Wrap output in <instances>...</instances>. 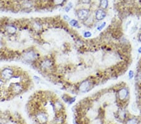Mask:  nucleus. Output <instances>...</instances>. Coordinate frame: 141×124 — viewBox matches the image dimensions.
Returning <instances> with one entry per match:
<instances>
[{
  "label": "nucleus",
  "instance_id": "14",
  "mask_svg": "<svg viewBox=\"0 0 141 124\" xmlns=\"http://www.w3.org/2000/svg\"><path fill=\"white\" fill-rule=\"evenodd\" d=\"M95 17L90 14V15L84 21V22H83V24H85V26L90 27H91L92 24L94 23V22H95Z\"/></svg>",
  "mask_w": 141,
  "mask_h": 124
},
{
  "label": "nucleus",
  "instance_id": "17",
  "mask_svg": "<svg viewBox=\"0 0 141 124\" xmlns=\"http://www.w3.org/2000/svg\"><path fill=\"white\" fill-rule=\"evenodd\" d=\"M69 24L72 27L74 28H80V24H79V21L75 19H72L69 21Z\"/></svg>",
  "mask_w": 141,
  "mask_h": 124
},
{
  "label": "nucleus",
  "instance_id": "6",
  "mask_svg": "<svg viewBox=\"0 0 141 124\" xmlns=\"http://www.w3.org/2000/svg\"><path fill=\"white\" fill-rule=\"evenodd\" d=\"M94 82L90 78L84 80L79 84L77 89L81 93H88L93 88Z\"/></svg>",
  "mask_w": 141,
  "mask_h": 124
},
{
  "label": "nucleus",
  "instance_id": "13",
  "mask_svg": "<svg viewBox=\"0 0 141 124\" xmlns=\"http://www.w3.org/2000/svg\"><path fill=\"white\" fill-rule=\"evenodd\" d=\"M20 6L21 8H23V9H30V8H33V2L31 0H23L20 3Z\"/></svg>",
  "mask_w": 141,
  "mask_h": 124
},
{
  "label": "nucleus",
  "instance_id": "28",
  "mask_svg": "<svg viewBox=\"0 0 141 124\" xmlns=\"http://www.w3.org/2000/svg\"><path fill=\"white\" fill-rule=\"evenodd\" d=\"M138 40L140 42H141V33L140 34H139V37H138Z\"/></svg>",
  "mask_w": 141,
  "mask_h": 124
},
{
  "label": "nucleus",
  "instance_id": "12",
  "mask_svg": "<svg viewBox=\"0 0 141 124\" xmlns=\"http://www.w3.org/2000/svg\"><path fill=\"white\" fill-rule=\"evenodd\" d=\"M31 28L35 32H40L43 28V25H42L41 22H38V21H34L32 23Z\"/></svg>",
  "mask_w": 141,
  "mask_h": 124
},
{
  "label": "nucleus",
  "instance_id": "11",
  "mask_svg": "<svg viewBox=\"0 0 141 124\" xmlns=\"http://www.w3.org/2000/svg\"><path fill=\"white\" fill-rule=\"evenodd\" d=\"M117 117L120 119V120L122 122H125L127 119V112L124 109L121 108L117 112Z\"/></svg>",
  "mask_w": 141,
  "mask_h": 124
},
{
  "label": "nucleus",
  "instance_id": "24",
  "mask_svg": "<svg viewBox=\"0 0 141 124\" xmlns=\"http://www.w3.org/2000/svg\"><path fill=\"white\" fill-rule=\"evenodd\" d=\"M75 100H76V98L75 97H70L69 103H68V104H72L73 103H74L75 102Z\"/></svg>",
  "mask_w": 141,
  "mask_h": 124
},
{
  "label": "nucleus",
  "instance_id": "22",
  "mask_svg": "<svg viewBox=\"0 0 141 124\" xmlns=\"http://www.w3.org/2000/svg\"><path fill=\"white\" fill-rule=\"evenodd\" d=\"M92 0H80V3L83 4H90Z\"/></svg>",
  "mask_w": 141,
  "mask_h": 124
},
{
  "label": "nucleus",
  "instance_id": "15",
  "mask_svg": "<svg viewBox=\"0 0 141 124\" xmlns=\"http://www.w3.org/2000/svg\"><path fill=\"white\" fill-rule=\"evenodd\" d=\"M125 124H139V120L136 117H131L125 121Z\"/></svg>",
  "mask_w": 141,
  "mask_h": 124
},
{
  "label": "nucleus",
  "instance_id": "9",
  "mask_svg": "<svg viewBox=\"0 0 141 124\" xmlns=\"http://www.w3.org/2000/svg\"><path fill=\"white\" fill-rule=\"evenodd\" d=\"M91 14V11L88 8H81L76 10V15L79 20L84 22Z\"/></svg>",
  "mask_w": 141,
  "mask_h": 124
},
{
  "label": "nucleus",
  "instance_id": "5",
  "mask_svg": "<svg viewBox=\"0 0 141 124\" xmlns=\"http://www.w3.org/2000/svg\"><path fill=\"white\" fill-rule=\"evenodd\" d=\"M35 121L38 124H47L48 122V114L43 109H38L34 112Z\"/></svg>",
  "mask_w": 141,
  "mask_h": 124
},
{
  "label": "nucleus",
  "instance_id": "26",
  "mask_svg": "<svg viewBox=\"0 0 141 124\" xmlns=\"http://www.w3.org/2000/svg\"><path fill=\"white\" fill-rule=\"evenodd\" d=\"M64 19L65 21H67V22H69V21L70 20V18L68 15H66V14H65V15L64 16Z\"/></svg>",
  "mask_w": 141,
  "mask_h": 124
},
{
  "label": "nucleus",
  "instance_id": "1",
  "mask_svg": "<svg viewBox=\"0 0 141 124\" xmlns=\"http://www.w3.org/2000/svg\"><path fill=\"white\" fill-rule=\"evenodd\" d=\"M20 58L26 63L35 64L40 59V54L34 48H30L22 52Z\"/></svg>",
  "mask_w": 141,
  "mask_h": 124
},
{
  "label": "nucleus",
  "instance_id": "25",
  "mask_svg": "<svg viewBox=\"0 0 141 124\" xmlns=\"http://www.w3.org/2000/svg\"><path fill=\"white\" fill-rule=\"evenodd\" d=\"M136 80L138 81L139 82L141 81V71H139V73H137L136 76Z\"/></svg>",
  "mask_w": 141,
  "mask_h": 124
},
{
  "label": "nucleus",
  "instance_id": "27",
  "mask_svg": "<svg viewBox=\"0 0 141 124\" xmlns=\"http://www.w3.org/2000/svg\"><path fill=\"white\" fill-rule=\"evenodd\" d=\"M34 78H35V80H36L37 81H40V78L38 77V76H34Z\"/></svg>",
  "mask_w": 141,
  "mask_h": 124
},
{
  "label": "nucleus",
  "instance_id": "4",
  "mask_svg": "<svg viewBox=\"0 0 141 124\" xmlns=\"http://www.w3.org/2000/svg\"><path fill=\"white\" fill-rule=\"evenodd\" d=\"M16 73L17 72L14 68L10 66H6L0 70V78L4 82H6V81L11 80Z\"/></svg>",
  "mask_w": 141,
  "mask_h": 124
},
{
  "label": "nucleus",
  "instance_id": "2",
  "mask_svg": "<svg viewBox=\"0 0 141 124\" xmlns=\"http://www.w3.org/2000/svg\"><path fill=\"white\" fill-rule=\"evenodd\" d=\"M36 63L40 70L45 73H50V71H53L55 65V60L51 57L40 58Z\"/></svg>",
  "mask_w": 141,
  "mask_h": 124
},
{
  "label": "nucleus",
  "instance_id": "20",
  "mask_svg": "<svg viewBox=\"0 0 141 124\" xmlns=\"http://www.w3.org/2000/svg\"><path fill=\"white\" fill-rule=\"evenodd\" d=\"M105 26H106V22H102L97 27V30L100 32V31H102L103 28H104L105 27Z\"/></svg>",
  "mask_w": 141,
  "mask_h": 124
},
{
  "label": "nucleus",
  "instance_id": "3",
  "mask_svg": "<svg viewBox=\"0 0 141 124\" xmlns=\"http://www.w3.org/2000/svg\"><path fill=\"white\" fill-rule=\"evenodd\" d=\"M25 83L22 81H12L9 84L8 89V92L11 95H18L25 91Z\"/></svg>",
  "mask_w": 141,
  "mask_h": 124
},
{
  "label": "nucleus",
  "instance_id": "21",
  "mask_svg": "<svg viewBox=\"0 0 141 124\" xmlns=\"http://www.w3.org/2000/svg\"><path fill=\"white\" fill-rule=\"evenodd\" d=\"M92 37V33L90 32H85L83 33V37H85L86 38H90Z\"/></svg>",
  "mask_w": 141,
  "mask_h": 124
},
{
  "label": "nucleus",
  "instance_id": "7",
  "mask_svg": "<svg viewBox=\"0 0 141 124\" xmlns=\"http://www.w3.org/2000/svg\"><path fill=\"white\" fill-rule=\"evenodd\" d=\"M129 90L126 86L120 88L117 91V100L121 104H125L127 102L129 99Z\"/></svg>",
  "mask_w": 141,
  "mask_h": 124
},
{
  "label": "nucleus",
  "instance_id": "8",
  "mask_svg": "<svg viewBox=\"0 0 141 124\" xmlns=\"http://www.w3.org/2000/svg\"><path fill=\"white\" fill-rule=\"evenodd\" d=\"M3 29L6 34L10 36H14L18 32L19 28L15 23H6L3 26Z\"/></svg>",
  "mask_w": 141,
  "mask_h": 124
},
{
  "label": "nucleus",
  "instance_id": "23",
  "mask_svg": "<svg viewBox=\"0 0 141 124\" xmlns=\"http://www.w3.org/2000/svg\"><path fill=\"white\" fill-rule=\"evenodd\" d=\"M134 77V71L133 70H130L129 72V79L131 80Z\"/></svg>",
  "mask_w": 141,
  "mask_h": 124
},
{
  "label": "nucleus",
  "instance_id": "18",
  "mask_svg": "<svg viewBox=\"0 0 141 124\" xmlns=\"http://www.w3.org/2000/svg\"><path fill=\"white\" fill-rule=\"evenodd\" d=\"M66 1V0H52L51 3L54 6H62Z\"/></svg>",
  "mask_w": 141,
  "mask_h": 124
},
{
  "label": "nucleus",
  "instance_id": "19",
  "mask_svg": "<svg viewBox=\"0 0 141 124\" xmlns=\"http://www.w3.org/2000/svg\"><path fill=\"white\" fill-rule=\"evenodd\" d=\"M74 6V4L72 2H69L65 6V7L64 8V10L66 13H69V11L72 9V8Z\"/></svg>",
  "mask_w": 141,
  "mask_h": 124
},
{
  "label": "nucleus",
  "instance_id": "29",
  "mask_svg": "<svg viewBox=\"0 0 141 124\" xmlns=\"http://www.w3.org/2000/svg\"><path fill=\"white\" fill-rule=\"evenodd\" d=\"M138 52L139 53H141V47L138 49Z\"/></svg>",
  "mask_w": 141,
  "mask_h": 124
},
{
  "label": "nucleus",
  "instance_id": "16",
  "mask_svg": "<svg viewBox=\"0 0 141 124\" xmlns=\"http://www.w3.org/2000/svg\"><path fill=\"white\" fill-rule=\"evenodd\" d=\"M108 7V0H100L99 8L102 9L103 10H106Z\"/></svg>",
  "mask_w": 141,
  "mask_h": 124
},
{
  "label": "nucleus",
  "instance_id": "10",
  "mask_svg": "<svg viewBox=\"0 0 141 124\" xmlns=\"http://www.w3.org/2000/svg\"><path fill=\"white\" fill-rule=\"evenodd\" d=\"M106 16H107L106 11L103 10L102 9H100V8H98V9H97V10L95 11L94 17H95V20L99 22V21H102L103 20V19H105Z\"/></svg>",
  "mask_w": 141,
  "mask_h": 124
}]
</instances>
